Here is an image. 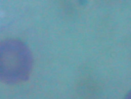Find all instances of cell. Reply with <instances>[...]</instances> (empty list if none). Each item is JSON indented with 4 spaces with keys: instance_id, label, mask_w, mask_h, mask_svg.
Listing matches in <instances>:
<instances>
[{
    "instance_id": "6da1fadb",
    "label": "cell",
    "mask_w": 131,
    "mask_h": 99,
    "mask_svg": "<svg viewBox=\"0 0 131 99\" xmlns=\"http://www.w3.org/2000/svg\"><path fill=\"white\" fill-rule=\"evenodd\" d=\"M33 58L24 42L15 39L0 41V82L18 84L29 79Z\"/></svg>"
}]
</instances>
